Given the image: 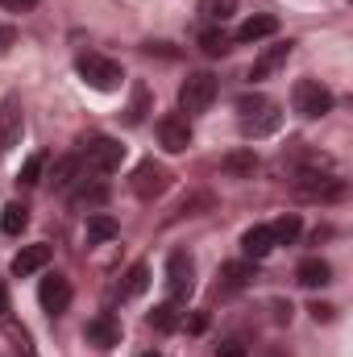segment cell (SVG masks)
<instances>
[{"mask_svg": "<svg viewBox=\"0 0 353 357\" xmlns=\"http://www.w3.org/2000/svg\"><path fill=\"white\" fill-rule=\"evenodd\" d=\"M75 71H80V79L96 91H117L125 84L121 63H112V59H104V54H80V59H75Z\"/></svg>", "mask_w": 353, "mask_h": 357, "instance_id": "1", "label": "cell"}, {"mask_svg": "<svg viewBox=\"0 0 353 357\" xmlns=\"http://www.w3.org/2000/svg\"><path fill=\"white\" fill-rule=\"evenodd\" d=\"M237 112H241V129L250 133V137H266V133H274L278 125H283V116H278V108L262 100V96H241L237 100Z\"/></svg>", "mask_w": 353, "mask_h": 357, "instance_id": "2", "label": "cell"}, {"mask_svg": "<svg viewBox=\"0 0 353 357\" xmlns=\"http://www.w3.org/2000/svg\"><path fill=\"white\" fill-rule=\"evenodd\" d=\"M291 191L308 204H337L345 199V178L337 175H320V171H303V175L291 183Z\"/></svg>", "mask_w": 353, "mask_h": 357, "instance_id": "3", "label": "cell"}, {"mask_svg": "<svg viewBox=\"0 0 353 357\" xmlns=\"http://www.w3.org/2000/svg\"><path fill=\"white\" fill-rule=\"evenodd\" d=\"M80 162L88 167L91 175H112V171H121V162H125V146L112 142V137H88Z\"/></svg>", "mask_w": 353, "mask_h": 357, "instance_id": "4", "label": "cell"}, {"mask_svg": "<svg viewBox=\"0 0 353 357\" xmlns=\"http://www.w3.org/2000/svg\"><path fill=\"white\" fill-rule=\"evenodd\" d=\"M212 100H216V75H208V71H191V75L183 79V88H179V108H183L187 116L208 112Z\"/></svg>", "mask_w": 353, "mask_h": 357, "instance_id": "5", "label": "cell"}, {"mask_svg": "<svg viewBox=\"0 0 353 357\" xmlns=\"http://www.w3.org/2000/svg\"><path fill=\"white\" fill-rule=\"evenodd\" d=\"M291 100H295V112H299V116H308V121H316V116L333 112V91L324 88L320 79H299V84L291 88Z\"/></svg>", "mask_w": 353, "mask_h": 357, "instance_id": "6", "label": "cell"}, {"mask_svg": "<svg viewBox=\"0 0 353 357\" xmlns=\"http://www.w3.org/2000/svg\"><path fill=\"white\" fill-rule=\"evenodd\" d=\"M129 187H133V195H137V199H158V195L171 187V171H167L163 162L146 158V162H137V167H133Z\"/></svg>", "mask_w": 353, "mask_h": 357, "instance_id": "7", "label": "cell"}, {"mask_svg": "<svg viewBox=\"0 0 353 357\" xmlns=\"http://www.w3.org/2000/svg\"><path fill=\"white\" fill-rule=\"evenodd\" d=\"M195 291V266H191V258L179 250L167 258V295L171 299H187Z\"/></svg>", "mask_w": 353, "mask_h": 357, "instance_id": "8", "label": "cell"}, {"mask_svg": "<svg viewBox=\"0 0 353 357\" xmlns=\"http://www.w3.org/2000/svg\"><path fill=\"white\" fill-rule=\"evenodd\" d=\"M38 303H42V312H50V316H63V312L71 307V282H67L63 274H50V278H42V287H38Z\"/></svg>", "mask_w": 353, "mask_h": 357, "instance_id": "9", "label": "cell"}, {"mask_svg": "<svg viewBox=\"0 0 353 357\" xmlns=\"http://www.w3.org/2000/svg\"><path fill=\"white\" fill-rule=\"evenodd\" d=\"M158 142H163L167 154H183V150L191 146V129H187V121H183V116H163V121H158Z\"/></svg>", "mask_w": 353, "mask_h": 357, "instance_id": "10", "label": "cell"}, {"mask_svg": "<svg viewBox=\"0 0 353 357\" xmlns=\"http://www.w3.org/2000/svg\"><path fill=\"white\" fill-rule=\"evenodd\" d=\"M278 33V21L274 17H266V13H258V17H246L241 25H237V33H233V42H262V38H274Z\"/></svg>", "mask_w": 353, "mask_h": 357, "instance_id": "11", "label": "cell"}, {"mask_svg": "<svg viewBox=\"0 0 353 357\" xmlns=\"http://www.w3.org/2000/svg\"><path fill=\"white\" fill-rule=\"evenodd\" d=\"M287 54H291V42H278V46H266L262 54L254 59V67H250V79H270L283 63H287Z\"/></svg>", "mask_w": 353, "mask_h": 357, "instance_id": "12", "label": "cell"}, {"mask_svg": "<svg viewBox=\"0 0 353 357\" xmlns=\"http://www.w3.org/2000/svg\"><path fill=\"white\" fill-rule=\"evenodd\" d=\"M250 282H254V266H250V262H229V266H220L216 291H220V295H237V291H246Z\"/></svg>", "mask_w": 353, "mask_h": 357, "instance_id": "13", "label": "cell"}, {"mask_svg": "<svg viewBox=\"0 0 353 357\" xmlns=\"http://www.w3.org/2000/svg\"><path fill=\"white\" fill-rule=\"evenodd\" d=\"M46 262H50V245H25V250L13 258V274H17V278H29V274L46 270Z\"/></svg>", "mask_w": 353, "mask_h": 357, "instance_id": "14", "label": "cell"}, {"mask_svg": "<svg viewBox=\"0 0 353 357\" xmlns=\"http://www.w3.org/2000/svg\"><path fill=\"white\" fill-rule=\"evenodd\" d=\"M84 337H88L91 345H100V349H112V345L121 341V328H117V320H112V316H96V320H88Z\"/></svg>", "mask_w": 353, "mask_h": 357, "instance_id": "15", "label": "cell"}, {"mask_svg": "<svg viewBox=\"0 0 353 357\" xmlns=\"http://www.w3.org/2000/svg\"><path fill=\"white\" fill-rule=\"evenodd\" d=\"M17 133H21V104H17V96H8L0 104V146L8 150L17 142Z\"/></svg>", "mask_w": 353, "mask_h": 357, "instance_id": "16", "label": "cell"}, {"mask_svg": "<svg viewBox=\"0 0 353 357\" xmlns=\"http://www.w3.org/2000/svg\"><path fill=\"white\" fill-rule=\"evenodd\" d=\"M241 250H246V258H266L270 250H274V237H270V225H254V229H246V237H241Z\"/></svg>", "mask_w": 353, "mask_h": 357, "instance_id": "17", "label": "cell"}, {"mask_svg": "<svg viewBox=\"0 0 353 357\" xmlns=\"http://www.w3.org/2000/svg\"><path fill=\"white\" fill-rule=\"evenodd\" d=\"M295 278H299L303 287H324V282H333V266H329L324 258H303L299 270H295Z\"/></svg>", "mask_w": 353, "mask_h": 357, "instance_id": "18", "label": "cell"}, {"mask_svg": "<svg viewBox=\"0 0 353 357\" xmlns=\"http://www.w3.org/2000/svg\"><path fill=\"white\" fill-rule=\"evenodd\" d=\"M84 237H88V245H104V241H112V237H117V220H112L108 212H91Z\"/></svg>", "mask_w": 353, "mask_h": 357, "instance_id": "19", "label": "cell"}, {"mask_svg": "<svg viewBox=\"0 0 353 357\" xmlns=\"http://www.w3.org/2000/svg\"><path fill=\"white\" fill-rule=\"evenodd\" d=\"M225 175H237V178H254L258 171V154L254 150H233V154H225Z\"/></svg>", "mask_w": 353, "mask_h": 357, "instance_id": "20", "label": "cell"}, {"mask_svg": "<svg viewBox=\"0 0 353 357\" xmlns=\"http://www.w3.org/2000/svg\"><path fill=\"white\" fill-rule=\"evenodd\" d=\"M299 233H303V220H299L295 212H287V216H278V220L270 225V237H274V245H291Z\"/></svg>", "mask_w": 353, "mask_h": 357, "instance_id": "21", "label": "cell"}, {"mask_svg": "<svg viewBox=\"0 0 353 357\" xmlns=\"http://www.w3.org/2000/svg\"><path fill=\"white\" fill-rule=\"evenodd\" d=\"M233 13H237V0H200V17L208 25H225L233 21Z\"/></svg>", "mask_w": 353, "mask_h": 357, "instance_id": "22", "label": "cell"}, {"mask_svg": "<svg viewBox=\"0 0 353 357\" xmlns=\"http://www.w3.org/2000/svg\"><path fill=\"white\" fill-rule=\"evenodd\" d=\"M200 50H204L208 59H220V54L233 50V38H229L225 29H204V33H200Z\"/></svg>", "mask_w": 353, "mask_h": 357, "instance_id": "23", "label": "cell"}, {"mask_svg": "<svg viewBox=\"0 0 353 357\" xmlns=\"http://www.w3.org/2000/svg\"><path fill=\"white\" fill-rule=\"evenodd\" d=\"M146 287H150V266H146V262H137V266H129V274H125L121 295H125V299H137Z\"/></svg>", "mask_w": 353, "mask_h": 357, "instance_id": "24", "label": "cell"}, {"mask_svg": "<svg viewBox=\"0 0 353 357\" xmlns=\"http://www.w3.org/2000/svg\"><path fill=\"white\" fill-rule=\"evenodd\" d=\"M25 225H29V212H25L21 204H4V212H0V229H4L8 237H17V233H25Z\"/></svg>", "mask_w": 353, "mask_h": 357, "instance_id": "25", "label": "cell"}, {"mask_svg": "<svg viewBox=\"0 0 353 357\" xmlns=\"http://www.w3.org/2000/svg\"><path fill=\"white\" fill-rule=\"evenodd\" d=\"M80 167H84L80 158H63V162L54 167V175H50V187H54V191H71V187H75V175H80Z\"/></svg>", "mask_w": 353, "mask_h": 357, "instance_id": "26", "label": "cell"}, {"mask_svg": "<svg viewBox=\"0 0 353 357\" xmlns=\"http://www.w3.org/2000/svg\"><path fill=\"white\" fill-rule=\"evenodd\" d=\"M150 328H158V333H171V328H179V307H175V299H171V303H158V307L150 312Z\"/></svg>", "mask_w": 353, "mask_h": 357, "instance_id": "27", "label": "cell"}, {"mask_svg": "<svg viewBox=\"0 0 353 357\" xmlns=\"http://www.w3.org/2000/svg\"><path fill=\"white\" fill-rule=\"evenodd\" d=\"M146 108H150V91L137 84V88H133V100H129V112H125V121H129V125H142Z\"/></svg>", "mask_w": 353, "mask_h": 357, "instance_id": "28", "label": "cell"}, {"mask_svg": "<svg viewBox=\"0 0 353 357\" xmlns=\"http://www.w3.org/2000/svg\"><path fill=\"white\" fill-rule=\"evenodd\" d=\"M42 167H46V154H29L25 162H21V183H42Z\"/></svg>", "mask_w": 353, "mask_h": 357, "instance_id": "29", "label": "cell"}, {"mask_svg": "<svg viewBox=\"0 0 353 357\" xmlns=\"http://www.w3.org/2000/svg\"><path fill=\"white\" fill-rule=\"evenodd\" d=\"M75 199H80V204H104V199H108V187H104V183H96V187H80Z\"/></svg>", "mask_w": 353, "mask_h": 357, "instance_id": "30", "label": "cell"}, {"mask_svg": "<svg viewBox=\"0 0 353 357\" xmlns=\"http://www.w3.org/2000/svg\"><path fill=\"white\" fill-rule=\"evenodd\" d=\"M13 42H17V29L0 21V54H8V50H13Z\"/></svg>", "mask_w": 353, "mask_h": 357, "instance_id": "31", "label": "cell"}, {"mask_svg": "<svg viewBox=\"0 0 353 357\" xmlns=\"http://www.w3.org/2000/svg\"><path fill=\"white\" fill-rule=\"evenodd\" d=\"M216 357H246V345H241V341H225V345L216 349Z\"/></svg>", "mask_w": 353, "mask_h": 357, "instance_id": "32", "label": "cell"}, {"mask_svg": "<svg viewBox=\"0 0 353 357\" xmlns=\"http://www.w3.org/2000/svg\"><path fill=\"white\" fill-rule=\"evenodd\" d=\"M38 0H0V8H8V13H29Z\"/></svg>", "mask_w": 353, "mask_h": 357, "instance_id": "33", "label": "cell"}, {"mask_svg": "<svg viewBox=\"0 0 353 357\" xmlns=\"http://www.w3.org/2000/svg\"><path fill=\"white\" fill-rule=\"evenodd\" d=\"M333 312H337L333 303H312V316H316V320H333Z\"/></svg>", "mask_w": 353, "mask_h": 357, "instance_id": "34", "label": "cell"}, {"mask_svg": "<svg viewBox=\"0 0 353 357\" xmlns=\"http://www.w3.org/2000/svg\"><path fill=\"white\" fill-rule=\"evenodd\" d=\"M0 312H8V295H4V287H0Z\"/></svg>", "mask_w": 353, "mask_h": 357, "instance_id": "35", "label": "cell"}, {"mask_svg": "<svg viewBox=\"0 0 353 357\" xmlns=\"http://www.w3.org/2000/svg\"><path fill=\"white\" fill-rule=\"evenodd\" d=\"M142 357H163V354H142Z\"/></svg>", "mask_w": 353, "mask_h": 357, "instance_id": "36", "label": "cell"}]
</instances>
